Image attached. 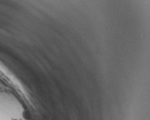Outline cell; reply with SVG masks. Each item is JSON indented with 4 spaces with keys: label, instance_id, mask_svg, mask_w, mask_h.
Listing matches in <instances>:
<instances>
[{
    "label": "cell",
    "instance_id": "6da1fadb",
    "mask_svg": "<svg viewBox=\"0 0 150 120\" xmlns=\"http://www.w3.org/2000/svg\"><path fill=\"white\" fill-rule=\"evenodd\" d=\"M12 120H19V119H13Z\"/></svg>",
    "mask_w": 150,
    "mask_h": 120
}]
</instances>
